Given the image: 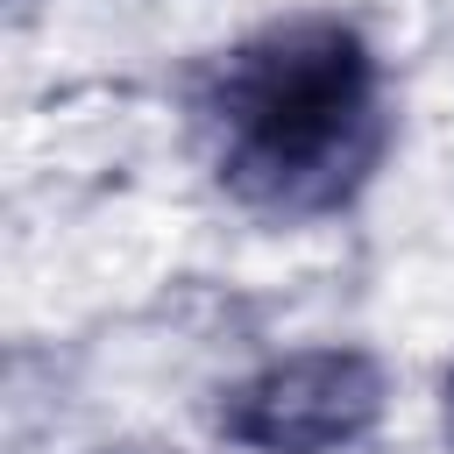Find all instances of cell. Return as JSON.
Segmentation results:
<instances>
[{
	"instance_id": "3",
	"label": "cell",
	"mask_w": 454,
	"mask_h": 454,
	"mask_svg": "<svg viewBox=\"0 0 454 454\" xmlns=\"http://www.w3.org/2000/svg\"><path fill=\"white\" fill-rule=\"evenodd\" d=\"M440 426H447V447H454V383H447V404H440Z\"/></svg>"
},
{
	"instance_id": "1",
	"label": "cell",
	"mask_w": 454,
	"mask_h": 454,
	"mask_svg": "<svg viewBox=\"0 0 454 454\" xmlns=\"http://www.w3.org/2000/svg\"><path fill=\"white\" fill-rule=\"evenodd\" d=\"M376 57L340 21H291L248 43L220 85L227 177L270 213H319L376 163Z\"/></svg>"
},
{
	"instance_id": "2",
	"label": "cell",
	"mask_w": 454,
	"mask_h": 454,
	"mask_svg": "<svg viewBox=\"0 0 454 454\" xmlns=\"http://www.w3.org/2000/svg\"><path fill=\"white\" fill-rule=\"evenodd\" d=\"M383 419V376L355 348H298L241 376L220 433L248 454H340Z\"/></svg>"
}]
</instances>
